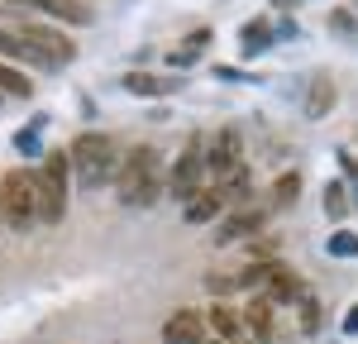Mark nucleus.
Wrapping results in <instances>:
<instances>
[{
	"label": "nucleus",
	"mask_w": 358,
	"mask_h": 344,
	"mask_svg": "<svg viewBox=\"0 0 358 344\" xmlns=\"http://www.w3.org/2000/svg\"><path fill=\"white\" fill-rule=\"evenodd\" d=\"M67 163L82 172V182H91V187L110 182L115 172H120V158H115V139H106V134H77L72 153H67Z\"/></svg>",
	"instance_id": "7ed1b4c3"
},
{
	"label": "nucleus",
	"mask_w": 358,
	"mask_h": 344,
	"mask_svg": "<svg viewBox=\"0 0 358 344\" xmlns=\"http://www.w3.org/2000/svg\"><path fill=\"white\" fill-rule=\"evenodd\" d=\"M244 325H248V335H253L258 344H268L277 335L273 330V301H268V296H253L248 311H244Z\"/></svg>",
	"instance_id": "f8f14e48"
},
{
	"label": "nucleus",
	"mask_w": 358,
	"mask_h": 344,
	"mask_svg": "<svg viewBox=\"0 0 358 344\" xmlns=\"http://www.w3.org/2000/svg\"><path fill=\"white\" fill-rule=\"evenodd\" d=\"M5 5H34V0H5Z\"/></svg>",
	"instance_id": "b1692460"
},
{
	"label": "nucleus",
	"mask_w": 358,
	"mask_h": 344,
	"mask_svg": "<svg viewBox=\"0 0 358 344\" xmlns=\"http://www.w3.org/2000/svg\"><path fill=\"white\" fill-rule=\"evenodd\" d=\"M167 187H172V196L177 201H192L201 187H206V148L201 143H187V153L177 158V168L167 177Z\"/></svg>",
	"instance_id": "423d86ee"
},
{
	"label": "nucleus",
	"mask_w": 358,
	"mask_h": 344,
	"mask_svg": "<svg viewBox=\"0 0 358 344\" xmlns=\"http://www.w3.org/2000/svg\"><path fill=\"white\" fill-rule=\"evenodd\" d=\"M344 210H349V196H344L339 182H330V187H325V215H330V220H344Z\"/></svg>",
	"instance_id": "412c9836"
},
{
	"label": "nucleus",
	"mask_w": 358,
	"mask_h": 344,
	"mask_svg": "<svg viewBox=\"0 0 358 344\" xmlns=\"http://www.w3.org/2000/svg\"><path fill=\"white\" fill-rule=\"evenodd\" d=\"M34 10L53 15L62 24H91V0H34Z\"/></svg>",
	"instance_id": "9d476101"
},
{
	"label": "nucleus",
	"mask_w": 358,
	"mask_h": 344,
	"mask_svg": "<svg viewBox=\"0 0 358 344\" xmlns=\"http://www.w3.org/2000/svg\"><path fill=\"white\" fill-rule=\"evenodd\" d=\"M67 158L62 153H48L43 168L34 172V206H38V220L43 225H57L67 215Z\"/></svg>",
	"instance_id": "f03ea898"
},
{
	"label": "nucleus",
	"mask_w": 358,
	"mask_h": 344,
	"mask_svg": "<svg viewBox=\"0 0 358 344\" xmlns=\"http://www.w3.org/2000/svg\"><path fill=\"white\" fill-rule=\"evenodd\" d=\"M163 340H167V344H206V315H201V311H177V315H167Z\"/></svg>",
	"instance_id": "6e6552de"
},
{
	"label": "nucleus",
	"mask_w": 358,
	"mask_h": 344,
	"mask_svg": "<svg viewBox=\"0 0 358 344\" xmlns=\"http://www.w3.org/2000/svg\"><path fill=\"white\" fill-rule=\"evenodd\" d=\"M220 206H224V201L215 196L210 187H201V192L187 201V225H206V220H215V215H220Z\"/></svg>",
	"instance_id": "ddd939ff"
},
{
	"label": "nucleus",
	"mask_w": 358,
	"mask_h": 344,
	"mask_svg": "<svg viewBox=\"0 0 358 344\" xmlns=\"http://www.w3.org/2000/svg\"><path fill=\"white\" fill-rule=\"evenodd\" d=\"M115 192L124 206H153L163 192V168H158V153L153 148H134L120 172H115Z\"/></svg>",
	"instance_id": "f257e3e1"
},
{
	"label": "nucleus",
	"mask_w": 358,
	"mask_h": 344,
	"mask_svg": "<svg viewBox=\"0 0 358 344\" xmlns=\"http://www.w3.org/2000/svg\"><path fill=\"white\" fill-rule=\"evenodd\" d=\"M0 53H5V57H15V62H43V57L34 53V48H29L20 34H5V29H0ZM43 67H48V62H43Z\"/></svg>",
	"instance_id": "f3484780"
},
{
	"label": "nucleus",
	"mask_w": 358,
	"mask_h": 344,
	"mask_svg": "<svg viewBox=\"0 0 358 344\" xmlns=\"http://www.w3.org/2000/svg\"><path fill=\"white\" fill-rule=\"evenodd\" d=\"M263 210H239V215H229L220 229H215V244H234V239H244V234H258L263 229Z\"/></svg>",
	"instance_id": "9b49d317"
},
{
	"label": "nucleus",
	"mask_w": 358,
	"mask_h": 344,
	"mask_svg": "<svg viewBox=\"0 0 358 344\" xmlns=\"http://www.w3.org/2000/svg\"><path fill=\"white\" fill-rule=\"evenodd\" d=\"M330 254L334 258H358V234L354 229H334L330 234Z\"/></svg>",
	"instance_id": "aec40b11"
},
{
	"label": "nucleus",
	"mask_w": 358,
	"mask_h": 344,
	"mask_svg": "<svg viewBox=\"0 0 358 344\" xmlns=\"http://www.w3.org/2000/svg\"><path fill=\"white\" fill-rule=\"evenodd\" d=\"M301 315H306V335H315V325H320V311H315V301L301 296Z\"/></svg>",
	"instance_id": "4be33fe9"
},
{
	"label": "nucleus",
	"mask_w": 358,
	"mask_h": 344,
	"mask_svg": "<svg viewBox=\"0 0 358 344\" xmlns=\"http://www.w3.org/2000/svg\"><path fill=\"white\" fill-rule=\"evenodd\" d=\"M330 110H334V82L330 72H315L306 86V120H325Z\"/></svg>",
	"instance_id": "1a4fd4ad"
},
{
	"label": "nucleus",
	"mask_w": 358,
	"mask_h": 344,
	"mask_svg": "<svg viewBox=\"0 0 358 344\" xmlns=\"http://www.w3.org/2000/svg\"><path fill=\"white\" fill-rule=\"evenodd\" d=\"M206 325H210V330H215L220 340H239V335H244V330H239L244 320H239V315L229 311V306H215V311L206 315Z\"/></svg>",
	"instance_id": "2eb2a0df"
},
{
	"label": "nucleus",
	"mask_w": 358,
	"mask_h": 344,
	"mask_svg": "<svg viewBox=\"0 0 358 344\" xmlns=\"http://www.w3.org/2000/svg\"><path fill=\"white\" fill-rule=\"evenodd\" d=\"M0 220L15 229H29L38 220V206H34V177L29 172H5L0 177Z\"/></svg>",
	"instance_id": "20e7f679"
},
{
	"label": "nucleus",
	"mask_w": 358,
	"mask_h": 344,
	"mask_svg": "<svg viewBox=\"0 0 358 344\" xmlns=\"http://www.w3.org/2000/svg\"><path fill=\"white\" fill-rule=\"evenodd\" d=\"M0 225H5V220H0Z\"/></svg>",
	"instance_id": "393cba45"
},
{
	"label": "nucleus",
	"mask_w": 358,
	"mask_h": 344,
	"mask_svg": "<svg viewBox=\"0 0 358 344\" xmlns=\"http://www.w3.org/2000/svg\"><path fill=\"white\" fill-rule=\"evenodd\" d=\"M344 330H349V335H358V306H349V315H344Z\"/></svg>",
	"instance_id": "5701e85b"
},
{
	"label": "nucleus",
	"mask_w": 358,
	"mask_h": 344,
	"mask_svg": "<svg viewBox=\"0 0 358 344\" xmlns=\"http://www.w3.org/2000/svg\"><path fill=\"white\" fill-rule=\"evenodd\" d=\"M0 91H5V96H29V91H34V82H29L24 72H15L10 62H0Z\"/></svg>",
	"instance_id": "6ab92c4d"
},
{
	"label": "nucleus",
	"mask_w": 358,
	"mask_h": 344,
	"mask_svg": "<svg viewBox=\"0 0 358 344\" xmlns=\"http://www.w3.org/2000/svg\"><path fill=\"white\" fill-rule=\"evenodd\" d=\"M239 43H244V53H263V48L273 43V29L263 24V20H253V24L239 34Z\"/></svg>",
	"instance_id": "a211bd4d"
},
{
	"label": "nucleus",
	"mask_w": 358,
	"mask_h": 344,
	"mask_svg": "<svg viewBox=\"0 0 358 344\" xmlns=\"http://www.w3.org/2000/svg\"><path fill=\"white\" fill-rule=\"evenodd\" d=\"M244 158H239V134L234 129H224V134H215V139L206 143V177L215 182L220 172H229V168H239Z\"/></svg>",
	"instance_id": "0eeeda50"
},
{
	"label": "nucleus",
	"mask_w": 358,
	"mask_h": 344,
	"mask_svg": "<svg viewBox=\"0 0 358 344\" xmlns=\"http://www.w3.org/2000/svg\"><path fill=\"white\" fill-rule=\"evenodd\" d=\"M124 91H134V96H167V91H177V77H148V72H129V77H124Z\"/></svg>",
	"instance_id": "4468645a"
},
{
	"label": "nucleus",
	"mask_w": 358,
	"mask_h": 344,
	"mask_svg": "<svg viewBox=\"0 0 358 344\" xmlns=\"http://www.w3.org/2000/svg\"><path fill=\"white\" fill-rule=\"evenodd\" d=\"M296 196H301V172H282L273 187V210H287Z\"/></svg>",
	"instance_id": "dca6fc26"
},
{
	"label": "nucleus",
	"mask_w": 358,
	"mask_h": 344,
	"mask_svg": "<svg viewBox=\"0 0 358 344\" xmlns=\"http://www.w3.org/2000/svg\"><path fill=\"white\" fill-rule=\"evenodd\" d=\"M20 38H24L34 53L43 57L48 67H67L77 57V43L62 34V29H48V24H20Z\"/></svg>",
	"instance_id": "39448f33"
}]
</instances>
